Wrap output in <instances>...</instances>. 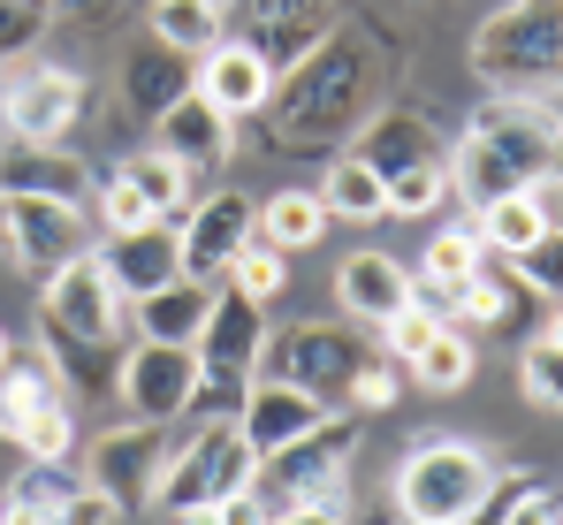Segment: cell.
<instances>
[{"instance_id": "cell-44", "label": "cell", "mask_w": 563, "mask_h": 525, "mask_svg": "<svg viewBox=\"0 0 563 525\" xmlns=\"http://www.w3.org/2000/svg\"><path fill=\"white\" fill-rule=\"evenodd\" d=\"M54 525H122V503H114L107 488H92V480H85V488L54 511Z\"/></svg>"}, {"instance_id": "cell-15", "label": "cell", "mask_w": 563, "mask_h": 525, "mask_svg": "<svg viewBox=\"0 0 563 525\" xmlns=\"http://www.w3.org/2000/svg\"><path fill=\"white\" fill-rule=\"evenodd\" d=\"M244 244H252V198H244V190L190 198V221L176 229V252H184L190 282H213V289H221V274H229V260H236Z\"/></svg>"}, {"instance_id": "cell-23", "label": "cell", "mask_w": 563, "mask_h": 525, "mask_svg": "<svg viewBox=\"0 0 563 525\" xmlns=\"http://www.w3.org/2000/svg\"><path fill=\"white\" fill-rule=\"evenodd\" d=\"M404 297H411V274H404V260H388V252H351V260L335 266V305L351 320H374L380 328Z\"/></svg>"}, {"instance_id": "cell-20", "label": "cell", "mask_w": 563, "mask_h": 525, "mask_svg": "<svg viewBox=\"0 0 563 525\" xmlns=\"http://www.w3.org/2000/svg\"><path fill=\"white\" fill-rule=\"evenodd\" d=\"M0 190H23V198H62V206H92V161H77L69 145H23L8 138L0 153Z\"/></svg>"}, {"instance_id": "cell-36", "label": "cell", "mask_w": 563, "mask_h": 525, "mask_svg": "<svg viewBox=\"0 0 563 525\" xmlns=\"http://www.w3.org/2000/svg\"><path fill=\"white\" fill-rule=\"evenodd\" d=\"M85 480L69 472V457H31L15 480H8V503H31V511H62Z\"/></svg>"}, {"instance_id": "cell-48", "label": "cell", "mask_w": 563, "mask_h": 525, "mask_svg": "<svg viewBox=\"0 0 563 525\" xmlns=\"http://www.w3.org/2000/svg\"><path fill=\"white\" fill-rule=\"evenodd\" d=\"M54 8H69V15H85V23H99V15H114L122 0H54Z\"/></svg>"}, {"instance_id": "cell-38", "label": "cell", "mask_w": 563, "mask_h": 525, "mask_svg": "<svg viewBox=\"0 0 563 525\" xmlns=\"http://www.w3.org/2000/svg\"><path fill=\"white\" fill-rule=\"evenodd\" d=\"M54 0H0V62H31V46L46 39Z\"/></svg>"}, {"instance_id": "cell-4", "label": "cell", "mask_w": 563, "mask_h": 525, "mask_svg": "<svg viewBox=\"0 0 563 525\" xmlns=\"http://www.w3.org/2000/svg\"><path fill=\"white\" fill-rule=\"evenodd\" d=\"M487 480H495V457H487L479 441L434 435L396 464V511L411 525H457L472 503H479Z\"/></svg>"}, {"instance_id": "cell-37", "label": "cell", "mask_w": 563, "mask_h": 525, "mask_svg": "<svg viewBox=\"0 0 563 525\" xmlns=\"http://www.w3.org/2000/svg\"><path fill=\"white\" fill-rule=\"evenodd\" d=\"M434 328H442V313H434L427 297H404V305L380 320V350H388V365H411L419 350L434 343Z\"/></svg>"}, {"instance_id": "cell-30", "label": "cell", "mask_w": 563, "mask_h": 525, "mask_svg": "<svg viewBox=\"0 0 563 525\" xmlns=\"http://www.w3.org/2000/svg\"><path fill=\"white\" fill-rule=\"evenodd\" d=\"M320 206H328V221H380V168L358 153H335L320 175Z\"/></svg>"}, {"instance_id": "cell-39", "label": "cell", "mask_w": 563, "mask_h": 525, "mask_svg": "<svg viewBox=\"0 0 563 525\" xmlns=\"http://www.w3.org/2000/svg\"><path fill=\"white\" fill-rule=\"evenodd\" d=\"M92 221H99V237H122V229H145V221H161V214H153L122 175H107V183L92 190Z\"/></svg>"}, {"instance_id": "cell-49", "label": "cell", "mask_w": 563, "mask_h": 525, "mask_svg": "<svg viewBox=\"0 0 563 525\" xmlns=\"http://www.w3.org/2000/svg\"><path fill=\"white\" fill-rule=\"evenodd\" d=\"M176 525H221V503H184Z\"/></svg>"}, {"instance_id": "cell-5", "label": "cell", "mask_w": 563, "mask_h": 525, "mask_svg": "<svg viewBox=\"0 0 563 525\" xmlns=\"http://www.w3.org/2000/svg\"><path fill=\"white\" fill-rule=\"evenodd\" d=\"M244 488H260V449L244 441L236 419L190 427V435L176 441V457H168V472H161V503H168V511H184V503H229V495H244Z\"/></svg>"}, {"instance_id": "cell-41", "label": "cell", "mask_w": 563, "mask_h": 525, "mask_svg": "<svg viewBox=\"0 0 563 525\" xmlns=\"http://www.w3.org/2000/svg\"><path fill=\"white\" fill-rule=\"evenodd\" d=\"M442 313H457L465 328H495V320L510 313V289H503V282H495V274L479 266V274H472V282L457 289V297H450V305H442Z\"/></svg>"}, {"instance_id": "cell-28", "label": "cell", "mask_w": 563, "mask_h": 525, "mask_svg": "<svg viewBox=\"0 0 563 525\" xmlns=\"http://www.w3.org/2000/svg\"><path fill=\"white\" fill-rule=\"evenodd\" d=\"M114 175H122V183H130V190H137V198H145L153 214H161V221H176V214H190V198H198V190H190L198 175H190L184 161H168L161 145H145V153H130V161H122Z\"/></svg>"}, {"instance_id": "cell-3", "label": "cell", "mask_w": 563, "mask_h": 525, "mask_svg": "<svg viewBox=\"0 0 563 525\" xmlns=\"http://www.w3.org/2000/svg\"><path fill=\"white\" fill-rule=\"evenodd\" d=\"M472 77L495 99H556L563 69V0H503L472 23Z\"/></svg>"}, {"instance_id": "cell-50", "label": "cell", "mask_w": 563, "mask_h": 525, "mask_svg": "<svg viewBox=\"0 0 563 525\" xmlns=\"http://www.w3.org/2000/svg\"><path fill=\"white\" fill-rule=\"evenodd\" d=\"M8 358H15V343H8V328H0V365H8Z\"/></svg>"}, {"instance_id": "cell-21", "label": "cell", "mask_w": 563, "mask_h": 525, "mask_svg": "<svg viewBox=\"0 0 563 525\" xmlns=\"http://www.w3.org/2000/svg\"><path fill=\"white\" fill-rule=\"evenodd\" d=\"M549 229H556V183L503 190V198H487V206H479V221H472V237L487 244V260H510V252L541 244Z\"/></svg>"}, {"instance_id": "cell-17", "label": "cell", "mask_w": 563, "mask_h": 525, "mask_svg": "<svg viewBox=\"0 0 563 525\" xmlns=\"http://www.w3.org/2000/svg\"><path fill=\"white\" fill-rule=\"evenodd\" d=\"M153 145H161L168 161H184L190 175H206V168H229V153H236V122H229L213 99L184 91V99H168V107L153 114Z\"/></svg>"}, {"instance_id": "cell-8", "label": "cell", "mask_w": 563, "mask_h": 525, "mask_svg": "<svg viewBox=\"0 0 563 525\" xmlns=\"http://www.w3.org/2000/svg\"><path fill=\"white\" fill-rule=\"evenodd\" d=\"M0 237H8V260L46 282L54 266H69V260L92 252V214H85V206H62V198L0 190Z\"/></svg>"}, {"instance_id": "cell-35", "label": "cell", "mask_w": 563, "mask_h": 525, "mask_svg": "<svg viewBox=\"0 0 563 525\" xmlns=\"http://www.w3.org/2000/svg\"><path fill=\"white\" fill-rule=\"evenodd\" d=\"M450 198V168L442 161H411V168H396V175H380V214H434Z\"/></svg>"}, {"instance_id": "cell-29", "label": "cell", "mask_w": 563, "mask_h": 525, "mask_svg": "<svg viewBox=\"0 0 563 525\" xmlns=\"http://www.w3.org/2000/svg\"><path fill=\"white\" fill-rule=\"evenodd\" d=\"M358 161H374L380 175L411 168V161H434V130L419 122V114H404V107H388V114H374L366 122V145H351Z\"/></svg>"}, {"instance_id": "cell-47", "label": "cell", "mask_w": 563, "mask_h": 525, "mask_svg": "<svg viewBox=\"0 0 563 525\" xmlns=\"http://www.w3.org/2000/svg\"><path fill=\"white\" fill-rule=\"evenodd\" d=\"M0 525H54V511H31V503H0Z\"/></svg>"}, {"instance_id": "cell-31", "label": "cell", "mask_w": 563, "mask_h": 525, "mask_svg": "<svg viewBox=\"0 0 563 525\" xmlns=\"http://www.w3.org/2000/svg\"><path fill=\"white\" fill-rule=\"evenodd\" d=\"M404 373H411L419 389H434V396H457V389H472V373H479V350H472L465 328H450V320H442V328H434V343L419 350Z\"/></svg>"}, {"instance_id": "cell-24", "label": "cell", "mask_w": 563, "mask_h": 525, "mask_svg": "<svg viewBox=\"0 0 563 525\" xmlns=\"http://www.w3.org/2000/svg\"><path fill=\"white\" fill-rule=\"evenodd\" d=\"M206 305H213V282L176 274V282H161L153 297H130L122 313L137 320V336H145V343H190V336L206 328Z\"/></svg>"}, {"instance_id": "cell-19", "label": "cell", "mask_w": 563, "mask_h": 525, "mask_svg": "<svg viewBox=\"0 0 563 525\" xmlns=\"http://www.w3.org/2000/svg\"><path fill=\"white\" fill-rule=\"evenodd\" d=\"M190 91H198V99H213L229 122H244V114H267V99H275V69H267L252 46L221 39V46H206V54H198Z\"/></svg>"}, {"instance_id": "cell-14", "label": "cell", "mask_w": 563, "mask_h": 525, "mask_svg": "<svg viewBox=\"0 0 563 525\" xmlns=\"http://www.w3.org/2000/svg\"><path fill=\"white\" fill-rule=\"evenodd\" d=\"M38 320H54V328H69V336H92V343H114L122 336V297H114V282L99 274V260L54 266L46 282H38Z\"/></svg>"}, {"instance_id": "cell-9", "label": "cell", "mask_w": 563, "mask_h": 525, "mask_svg": "<svg viewBox=\"0 0 563 525\" xmlns=\"http://www.w3.org/2000/svg\"><path fill=\"white\" fill-rule=\"evenodd\" d=\"M190 396H198V358H190V343H145L137 336L130 358H114V404L130 419L176 427V419H190Z\"/></svg>"}, {"instance_id": "cell-16", "label": "cell", "mask_w": 563, "mask_h": 525, "mask_svg": "<svg viewBox=\"0 0 563 525\" xmlns=\"http://www.w3.org/2000/svg\"><path fill=\"white\" fill-rule=\"evenodd\" d=\"M99 274L114 282V297L130 305V297H153L161 282H176L184 274V252H176V221H145V229H122V237H107L92 244Z\"/></svg>"}, {"instance_id": "cell-1", "label": "cell", "mask_w": 563, "mask_h": 525, "mask_svg": "<svg viewBox=\"0 0 563 525\" xmlns=\"http://www.w3.org/2000/svg\"><path fill=\"white\" fill-rule=\"evenodd\" d=\"M275 138L282 145H335V138H351L366 114L380 107V62L366 54V39H351V31H328L297 69H289V85H275Z\"/></svg>"}, {"instance_id": "cell-33", "label": "cell", "mask_w": 563, "mask_h": 525, "mask_svg": "<svg viewBox=\"0 0 563 525\" xmlns=\"http://www.w3.org/2000/svg\"><path fill=\"white\" fill-rule=\"evenodd\" d=\"M221 289H236V297H252V305H275L282 289H289V252H275V244H260V237H252V244L229 260Z\"/></svg>"}, {"instance_id": "cell-42", "label": "cell", "mask_w": 563, "mask_h": 525, "mask_svg": "<svg viewBox=\"0 0 563 525\" xmlns=\"http://www.w3.org/2000/svg\"><path fill=\"white\" fill-rule=\"evenodd\" d=\"M556 229H549V237H541V244H526V252H510V274H518V282H526V289H533V297H541V305H556Z\"/></svg>"}, {"instance_id": "cell-46", "label": "cell", "mask_w": 563, "mask_h": 525, "mask_svg": "<svg viewBox=\"0 0 563 525\" xmlns=\"http://www.w3.org/2000/svg\"><path fill=\"white\" fill-rule=\"evenodd\" d=\"M267 525H351V518H343V503H275Z\"/></svg>"}, {"instance_id": "cell-34", "label": "cell", "mask_w": 563, "mask_h": 525, "mask_svg": "<svg viewBox=\"0 0 563 525\" xmlns=\"http://www.w3.org/2000/svg\"><path fill=\"white\" fill-rule=\"evenodd\" d=\"M556 365H563V328H556V320H541V336L518 350V389H526V404H541V412H563Z\"/></svg>"}, {"instance_id": "cell-2", "label": "cell", "mask_w": 563, "mask_h": 525, "mask_svg": "<svg viewBox=\"0 0 563 525\" xmlns=\"http://www.w3.org/2000/svg\"><path fill=\"white\" fill-rule=\"evenodd\" d=\"M442 168H450V198H472V214L503 190L556 183V99H495Z\"/></svg>"}, {"instance_id": "cell-25", "label": "cell", "mask_w": 563, "mask_h": 525, "mask_svg": "<svg viewBox=\"0 0 563 525\" xmlns=\"http://www.w3.org/2000/svg\"><path fill=\"white\" fill-rule=\"evenodd\" d=\"M252 237L275 244V252H312V244L328 237V206H320V190L289 183V190H275V198H260V206H252Z\"/></svg>"}, {"instance_id": "cell-10", "label": "cell", "mask_w": 563, "mask_h": 525, "mask_svg": "<svg viewBox=\"0 0 563 525\" xmlns=\"http://www.w3.org/2000/svg\"><path fill=\"white\" fill-rule=\"evenodd\" d=\"M85 114V77L77 69H54V62H23L8 69L0 85V130L23 138V145H62Z\"/></svg>"}, {"instance_id": "cell-6", "label": "cell", "mask_w": 563, "mask_h": 525, "mask_svg": "<svg viewBox=\"0 0 563 525\" xmlns=\"http://www.w3.org/2000/svg\"><path fill=\"white\" fill-rule=\"evenodd\" d=\"M0 435L23 457H69L77 449V404L62 396L46 358H8L0 365Z\"/></svg>"}, {"instance_id": "cell-11", "label": "cell", "mask_w": 563, "mask_h": 525, "mask_svg": "<svg viewBox=\"0 0 563 525\" xmlns=\"http://www.w3.org/2000/svg\"><path fill=\"white\" fill-rule=\"evenodd\" d=\"M351 449H358V427L351 419H320L305 441L260 457V488H275V503H335V488L351 472Z\"/></svg>"}, {"instance_id": "cell-40", "label": "cell", "mask_w": 563, "mask_h": 525, "mask_svg": "<svg viewBox=\"0 0 563 525\" xmlns=\"http://www.w3.org/2000/svg\"><path fill=\"white\" fill-rule=\"evenodd\" d=\"M396 396H404V365H388V358H358L343 404H351V412H388Z\"/></svg>"}, {"instance_id": "cell-32", "label": "cell", "mask_w": 563, "mask_h": 525, "mask_svg": "<svg viewBox=\"0 0 563 525\" xmlns=\"http://www.w3.org/2000/svg\"><path fill=\"white\" fill-rule=\"evenodd\" d=\"M184 91H190V62H184V54H168V46H145V54L130 62V107H137L145 122H153L168 99H184Z\"/></svg>"}, {"instance_id": "cell-27", "label": "cell", "mask_w": 563, "mask_h": 525, "mask_svg": "<svg viewBox=\"0 0 563 525\" xmlns=\"http://www.w3.org/2000/svg\"><path fill=\"white\" fill-rule=\"evenodd\" d=\"M145 23H153V46H168L184 62H198L206 46H221V0H153Z\"/></svg>"}, {"instance_id": "cell-12", "label": "cell", "mask_w": 563, "mask_h": 525, "mask_svg": "<svg viewBox=\"0 0 563 525\" xmlns=\"http://www.w3.org/2000/svg\"><path fill=\"white\" fill-rule=\"evenodd\" d=\"M168 457H176V427H107L92 441V488H107L114 503H122V518L130 511H145V503H161V472H168Z\"/></svg>"}, {"instance_id": "cell-22", "label": "cell", "mask_w": 563, "mask_h": 525, "mask_svg": "<svg viewBox=\"0 0 563 525\" xmlns=\"http://www.w3.org/2000/svg\"><path fill=\"white\" fill-rule=\"evenodd\" d=\"M38 358L54 365L69 404H107L114 396V343H92V336H69V328L38 320Z\"/></svg>"}, {"instance_id": "cell-43", "label": "cell", "mask_w": 563, "mask_h": 525, "mask_svg": "<svg viewBox=\"0 0 563 525\" xmlns=\"http://www.w3.org/2000/svg\"><path fill=\"white\" fill-rule=\"evenodd\" d=\"M526 488H533V472H495V480L479 488V503H472L457 525H503V518H510V503H518Z\"/></svg>"}, {"instance_id": "cell-18", "label": "cell", "mask_w": 563, "mask_h": 525, "mask_svg": "<svg viewBox=\"0 0 563 525\" xmlns=\"http://www.w3.org/2000/svg\"><path fill=\"white\" fill-rule=\"evenodd\" d=\"M320 419H328V404L305 396V389H289V381H275V373H252V389H244V404H236V427H244V441H252L260 457L305 441Z\"/></svg>"}, {"instance_id": "cell-7", "label": "cell", "mask_w": 563, "mask_h": 525, "mask_svg": "<svg viewBox=\"0 0 563 525\" xmlns=\"http://www.w3.org/2000/svg\"><path fill=\"white\" fill-rule=\"evenodd\" d=\"M328 31H343V0H229L221 8V39L252 46L267 69H297Z\"/></svg>"}, {"instance_id": "cell-45", "label": "cell", "mask_w": 563, "mask_h": 525, "mask_svg": "<svg viewBox=\"0 0 563 525\" xmlns=\"http://www.w3.org/2000/svg\"><path fill=\"white\" fill-rule=\"evenodd\" d=\"M503 525H563V503H556V488H526L518 503H510V518Z\"/></svg>"}, {"instance_id": "cell-26", "label": "cell", "mask_w": 563, "mask_h": 525, "mask_svg": "<svg viewBox=\"0 0 563 525\" xmlns=\"http://www.w3.org/2000/svg\"><path fill=\"white\" fill-rule=\"evenodd\" d=\"M479 266H487V244H479L472 229H434V237H427V252H419V289H411V297H427V305L442 313L472 274H479Z\"/></svg>"}, {"instance_id": "cell-13", "label": "cell", "mask_w": 563, "mask_h": 525, "mask_svg": "<svg viewBox=\"0 0 563 525\" xmlns=\"http://www.w3.org/2000/svg\"><path fill=\"white\" fill-rule=\"evenodd\" d=\"M358 358H366V350L351 343V328H289V336L267 328L260 373H275V381H289V389H305V396H320V404H328V396H343V389H351Z\"/></svg>"}]
</instances>
